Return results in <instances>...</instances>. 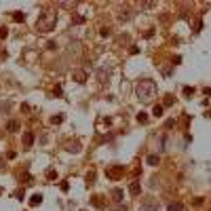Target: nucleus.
Returning <instances> with one entry per match:
<instances>
[{"mask_svg":"<svg viewBox=\"0 0 211 211\" xmlns=\"http://www.w3.org/2000/svg\"><path fill=\"white\" fill-rule=\"evenodd\" d=\"M154 93H156V85L152 83L150 78L139 80V85H137V97H139V101H150Z\"/></svg>","mask_w":211,"mask_h":211,"instance_id":"1","label":"nucleus"},{"mask_svg":"<svg viewBox=\"0 0 211 211\" xmlns=\"http://www.w3.org/2000/svg\"><path fill=\"white\" fill-rule=\"evenodd\" d=\"M55 21H57V15H55V11H44L42 15L38 17V21H36V28L40 32H51L53 28H55Z\"/></svg>","mask_w":211,"mask_h":211,"instance_id":"2","label":"nucleus"},{"mask_svg":"<svg viewBox=\"0 0 211 211\" xmlns=\"http://www.w3.org/2000/svg\"><path fill=\"white\" fill-rule=\"evenodd\" d=\"M106 175L112 180H120L122 178V167H108L106 169Z\"/></svg>","mask_w":211,"mask_h":211,"instance_id":"3","label":"nucleus"},{"mask_svg":"<svg viewBox=\"0 0 211 211\" xmlns=\"http://www.w3.org/2000/svg\"><path fill=\"white\" fill-rule=\"evenodd\" d=\"M72 78L76 80V83H85L87 80V72L85 70H72Z\"/></svg>","mask_w":211,"mask_h":211,"instance_id":"4","label":"nucleus"},{"mask_svg":"<svg viewBox=\"0 0 211 211\" xmlns=\"http://www.w3.org/2000/svg\"><path fill=\"white\" fill-rule=\"evenodd\" d=\"M23 144H25V146H32V144H34V135H32L30 131L23 133Z\"/></svg>","mask_w":211,"mask_h":211,"instance_id":"5","label":"nucleus"},{"mask_svg":"<svg viewBox=\"0 0 211 211\" xmlns=\"http://www.w3.org/2000/svg\"><path fill=\"white\" fill-rule=\"evenodd\" d=\"M139 184L137 182H131V186H129V192H131V194H139Z\"/></svg>","mask_w":211,"mask_h":211,"instance_id":"6","label":"nucleus"},{"mask_svg":"<svg viewBox=\"0 0 211 211\" xmlns=\"http://www.w3.org/2000/svg\"><path fill=\"white\" fill-rule=\"evenodd\" d=\"M152 116H156V118L163 116V106H154L152 108Z\"/></svg>","mask_w":211,"mask_h":211,"instance_id":"7","label":"nucleus"},{"mask_svg":"<svg viewBox=\"0 0 211 211\" xmlns=\"http://www.w3.org/2000/svg\"><path fill=\"white\" fill-rule=\"evenodd\" d=\"M167 211H182V203H171L167 207Z\"/></svg>","mask_w":211,"mask_h":211,"instance_id":"8","label":"nucleus"},{"mask_svg":"<svg viewBox=\"0 0 211 211\" xmlns=\"http://www.w3.org/2000/svg\"><path fill=\"white\" fill-rule=\"evenodd\" d=\"M148 165H158V156L150 154V156H148Z\"/></svg>","mask_w":211,"mask_h":211,"instance_id":"9","label":"nucleus"},{"mask_svg":"<svg viewBox=\"0 0 211 211\" xmlns=\"http://www.w3.org/2000/svg\"><path fill=\"white\" fill-rule=\"evenodd\" d=\"M112 199L114 201H120L122 199V190H114V192H112Z\"/></svg>","mask_w":211,"mask_h":211,"instance_id":"10","label":"nucleus"},{"mask_svg":"<svg viewBox=\"0 0 211 211\" xmlns=\"http://www.w3.org/2000/svg\"><path fill=\"white\" fill-rule=\"evenodd\" d=\"M32 205H38V203H42V196H40V194H36V196H32Z\"/></svg>","mask_w":211,"mask_h":211,"instance_id":"11","label":"nucleus"},{"mask_svg":"<svg viewBox=\"0 0 211 211\" xmlns=\"http://www.w3.org/2000/svg\"><path fill=\"white\" fill-rule=\"evenodd\" d=\"M13 19L15 21H23V13H13Z\"/></svg>","mask_w":211,"mask_h":211,"instance_id":"12","label":"nucleus"},{"mask_svg":"<svg viewBox=\"0 0 211 211\" xmlns=\"http://www.w3.org/2000/svg\"><path fill=\"white\" fill-rule=\"evenodd\" d=\"M17 129V122H9V131H15Z\"/></svg>","mask_w":211,"mask_h":211,"instance_id":"13","label":"nucleus"},{"mask_svg":"<svg viewBox=\"0 0 211 211\" xmlns=\"http://www.w3.org/2000/svg\"><path fill=\"white\" fill-rule=\"evenodd\" d=\"M6 34H9V32H6V28H0V38H4Z\"/></svg>","mask_w":211,"mask_h":211,"instance_id":"14","label":"nucleus"},{"mask_svg":"<svg viewBox=\"0 0 211 211\" xmlns=\"http://www.w3.org/2000/svg\"><path fill=\"white\" fill-rule=\"evenodd\" d=\"M137 120H141V122H146V120H148V116H146V114H139V116H137Z\"/></svg>","mask_w":211,"mask_h":211,"instance_id":"15","label":"nucleus"},{"mask_svg":"<svg viewBox=\"0 0 211 211\" xmlns=\"http://www.w3.org/2000/svg\"><path fill=\"white\" fill-rule=\"evenodd\" d=\"M184 93H186V95H192V93H194V89H190V87H186V89H184Z\"/></svg>","mask_w":211,"mask_h":211,"instance_id":"16","label":"nucleus"},{"mask_svg":"<svg viewBox=\"0 0 211 211\" xmlns=\"http://www.w3.org/2000/svg\"><path fill=\"white\" fill-rule=\"evenodd\" d=\"M205 93H207V95H211V89H205Z\"/></svg>","mask_w":211,"mask_h":211,"instance_id":"17","label":"nucleus"},{"mask_svg":"<svg viewBox=\"0 0 211 211\" xmlns=\"http://www.w3.org/2000/svg\"><path fill=\"white\" fill-rule=\"evenodd\" d=\"M0 192H2V190H0Z\"/></svg>","mask_w":211,"mask_h":211,"instance_id":"18","label":"nucleus"}]
</instances>
